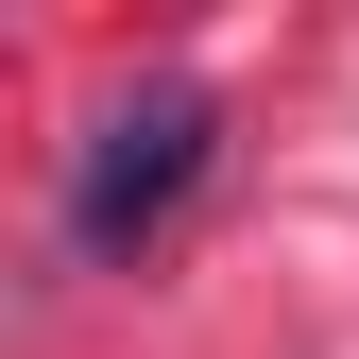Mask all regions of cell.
I'll use <instances>...</instances> for the list:
<instances>
[{"label":"cell","mask_w":359,"mask_h":359,"mask_svg":"<svg viewBox=\"0 0 359 359\" xmlns=\"http://www.w3.org/2000/svg\"><path fill=\"white\" fill-rule=\"evenodd\" d=\"M205 137H222V103H205L189 69L120 86V103H103V137H86V171H69V257H137L154 222L205 189Z\"/></svg>","instance_id":"1"}]
</instances>
